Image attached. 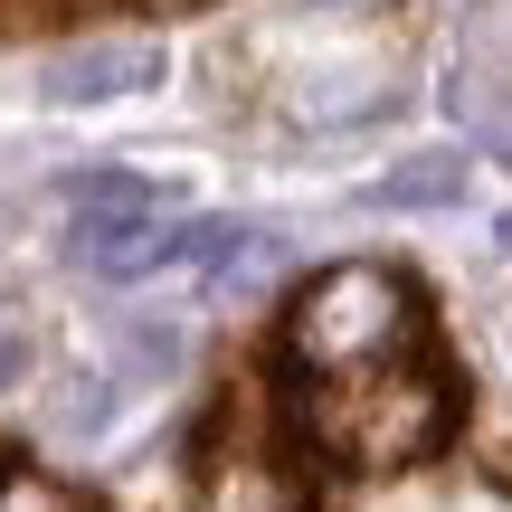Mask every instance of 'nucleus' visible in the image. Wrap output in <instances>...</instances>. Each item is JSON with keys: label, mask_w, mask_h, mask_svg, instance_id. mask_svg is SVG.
Listing matches in <instances>:
<instances>
[{"label": "nucleus", "mask_w": 512, "mask_h": 512, "mask_svg": "<svg viewBox=\"0 0 512 512\" xmlns=\"http://www.w3.org/2000/svg\"><path fill=\"white\" fill-rule=\"evenodd\" d=\"M304 437L323 456L361 465V475H389V465H418L446 446L456 427V380L427 361H389V370H342V380H313L294 399Z\"/></svg>", "instance_id": "1"}, {"label": "nucleus", "mask_w": 512, "mask_h": 512, "mask_svg": "<svg viewBox=\"0 0 512 512\" xmlns=\"http://www.w3.org/2000/svg\"><path fill=\"white\" fill-rule=\"evenodd\" d=\"M418 332H427V313H418V294H408V275L370 266V256L323 266L304 294H294V313H285V351L313 370V380L418 361Z\"/></svg>", "instance_id": "2"}, {"label": "nucleus", "mask_w": 512, "mask_h": 512, "mask_svg": "<svg viewBox=\"0 0 512 512\" xmlns=\"http://www.w3.org/2000/svg\"><path fill=\"white\" fill-rule=\"evenodd\" d=\"M200 512H313V484L275 427H219L200 456Z\"/></svg>", "instance_id": "3"}, {"label": "nucleus", "mask_w": 512, "mask_h": 512, "mask_svg": "<svg viewBox=\"0 0 512 512\" xmlns=\"http://www.w3.org/2000/svg\"><path fill=\"white\" fill-rule=\"evenodd\" d=\"M162 57H152V38H95V48H76L67 67H57V95H76V105H95V95H124L133 76H152Z\"/></svg>", "instance_id": "4"}, {"label": "nucleus", "mask_w": 512, "mask_h": 512, "mask_svg": "<svg viewBox=\"0 0 512 512\" xmlns=\"http://www.w3.org/2000/svg\"><path fill=\"white\" fill-rule=\"evenodd\" d=\"M0 512H95L76 484H57L48 465H19V456H0Z\"/></svg>", "instance_id": "5"}, {"label": "nucleus", "mask_w": 512, "mask_h": 512, "mask_svg": "<svg viewBox=\"0 0 512 512\" xmlns=\"http://www.w3.org/2000/svg\"><path fill=\"white\" fill-rule=\"evenodd\" d=\"M465 171H456V152H437V162H408V171H389L380 181V200H446Z\"/></svg>", "instance_id": "6"}, {"label": "nucleus", "mask_w": 512, "mask_h": 512, "mask_svg": "<svg viewBox=\"0 0 512 512\" xmlns=\"http://www.w3.org/2000/svg\"><path fill=\"white\" fill-rule=\"evenodd\" d=\"M465 48H475L484 67H512V0H475V29H465Z\"/></svg>", "instance_id": "7"}, {"label": "nucleus", "mask_w": 512, "mask_h": 512, "mask_svg": "<svg viewBox=\"0 0 512 512\" xmlns=\"http://www.w3.org/2000/svg\"><path fill=\"white\" fill-rule=\"evenodd\" d=\"M19 370H29V342H19V332L0 323V380H19Z\"/></svg>", "instance_id": "8"}, {"label": "nucleus", "mask_w": 512, "mask_h": 512, "mask_svg": "<svg viewBox=\"0 0 512 512\" xmlns=\"http://www.w3.org/2000/svg\"><path fill=\"white\" fill-rule=\"evenodd\" d=\"M152 10H200V0H152Z\"/></svg>", "instance_id": "9"}]
</instances>
